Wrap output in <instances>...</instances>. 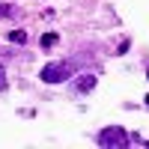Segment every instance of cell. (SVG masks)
<instances>
[{
    "instance_id": "cell-2",
    "label": "cell",
    "mask_w": 149,
    "mask_h": 149,
    "mask_svg": "<svg viewBox=\"0 0 149 149\" xmlns=\"http://www.w3.org/2000/svg\"><path fill=\"white\" fill-rule=\"evenodd\" d=\"M72 74H74V66L63 60V63H48V66L39 72V78H42L45 84H63V81L72 78Z\"/></svg>"
},
{
    "instance_id": "cell-5",
    "label": "cell",
    "mask_w": 149,
    "mask_h": 149,
    "mask_svg": "<svg viewBox=\"0 0 149 149\" xmlns=\"http://www.w3.org/2000/svg\"><path fill=\"white\" fill-rule=\"evenodd\" d=\"M9 39H12V42H21V45H24V42H27V33H24V30H12V33H9Z\"/></svg>"
},
{
    "instance_id": "cell-3",
    "label": "cell",
    "mask_w": 149,
    "mask_h": 149,
    "mask_svg": "<svg viewBox=\"0 0 149 149\" xmlns=\"http://www.w3.org/2000/svg\"><path fill=\"white\" fill-rule=\"evenodd\" d=\"M93 86H95V74H90V72L78 74V81H74V90H78V93H90Z\"/></svg>"
},
{
    "instance_id": "cell-6",
    "label": "cell",
    "mask_w": 149,
    "mask_h": 149,
    "mask_svg": "<svg viewBox=\"0 0 149 149\" xmlns=\"http://www.w3.org/2000/svg\"><path fill=\"white\" fill-rule=\"evenodd\" d=\"M12 15H15L12 3H0V18H12Z\"/></svg>"
},
{
    "instance_id": "cell-8",
    "label": "cell",
    "mask_w": 149,
    "mask_h": 149,
    "mask_svg": "<svg viewBox=\"0 0 149 149\" xmlns=\"http://www.w3.org/2000/svg\"><path fill=\"white\" fill-rule=\"evenodd\" d=\"M146 107H149V95H146Z\"/></svg>"
},
{
    "instance_id": "cell-1",
    "label": "cell",
    "mask_w": 149,
    "mask_h": 149,
    "mask_svg": "<svg viewBox=\"0 0 149 149\" xmlns=\"http://www.w3.org/2000/svg\"><path fill=\"white\" fill-rule=\"evenodd\" d=\"M98 146H102V149H125L128 146V131L125 128H122V125H104L102 131H98Z\"/></svg>"
},
{
    "instance_id": "cell-7",
    "label": "cell",
    "mask_w": 149,
    "mask_h": 149,
    "mask_svg": "<svg viewBox=\"0 0 149 149\" xmlns=\"http://www.w3.org/2000/svg\"><path fill=\"white\" fill-rule=\"evenodd\" d=\"M3 90H6V69L0 66V93H3Z\"/></svg>"
},
{
    "instance_id": "cell-9",
    "label": "cell",
    "mask_w": 149,
    "mask_h": 149,
    "mask_svg": "<svg viewBox=\"0 0 149 149\" xmlns=\"http://www.w3.org/2000/svg\"><path fill=\"white\" fill-rule=\"evenodd\" d=\"M146 78H149V69H146Z\"/></svg>"
},
{
    "instance_id": "cell-4",
    "label": "cell",
    "mask_w": 149,
    "mask_h": 149,
    "mask_svg": "<svg viewBox=\"0 0 149 149\" xmlns=\"http://www.w3.org/2000/svg\"><path fill=\"white\" fill-rule=\"evenodd\" d=\"M57 39H60L57 33H45V36H42V48H54V45H57Z\"/></svg>"
}]
</instances>
